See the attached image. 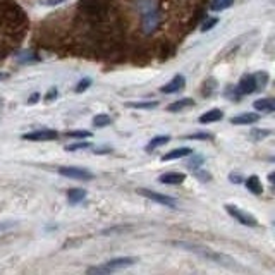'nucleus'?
I'll return each mask as SVG.
<instances>
[{
    "mask_svg": "<svg viewBox=\"0 0 275 275\" xmlns=\"http://www.w3.org/2000/svg\"><path fill=\"white\" fill-rule=\"evenodd\" d=\"M113 0H81L77 9L93 23H102L110 14Z\"/></svg>",
    "mask_w": 275,
    "mask_h": 275,
    "instance_id": "nucleus-1",
    "label": "nucleus"
},
{
    "mask_svg": "<svg viewBox=\"0 0 275 275\" xmlns=\"http://www.w3.org/2000/svg\"><path fill=\"white\" fill-rule=\"evenodd\" d=\"M59 174L69 179H80V181H90V179H93V174H91L90 170L77 169V167H60Z\"/></svg>",
    "mask_w": 275,
    "mask_h": 275,
    "instance_id": "nucleus-6",
    "label": "nucleus"
},
{
    "mask_svg": "<svg viewBox=\"0 0 275 275\" xmlns=\"http://www.w3.org/2000/svg\"><path fill=\"white\" fill-rule=\"evenodd\" d=\"M6 227H7V225H4V224H0V230H4V229H6Z\"/></svg>",
    "mask_w": 275,
    "mask_h": 275,
    "instance_id": "nucleus-34",
    "label": "nucleus"
},
{
    "mask_svg": "<svg viewBox=\"0 0 275 275\" xmlns=\"http://www.w3.org/2000/svg\"><path fill=\"white\" fill-rule=\"evenodd\" d=\"M91 86V80H81L80 83H77V86H76V93H83V91H86Z\"/></svg>",
    "mask_w": 275,
    "mask_h": 275,
    "instance_id": "nucleus-26",
    "label": "nucleus"
},
{
    "mask_svg": "<svg viewBox=\"0 0 275 275\" xmlns=\"http://www.w3.org/2000/svg\"><path fill=\"white\" fill-rule=\"evenodd\" d=\"M169 141H170V136H156V138L151 139L150 143H148L146 150H148V151H151V150H155V148H159V146L167 145Z\"/></svg>",
    "mask_w": 275,
    "mask_h": 275,
    "instance_id": "nucleus-18",
    "label": "nucleus"
},
{
    "mask_svg": "<svg viewBox=\"0 0 275 275\" xmlns=\"http://www.w3.org/2000/svg\"><path fill=\"white\" fill-rule=\"evenodd\" d=\"M217 24H219V19H217V17H210V19H207V21H205V23L202 24V31H203V33L210 31V29L215 28Z\"/></svg>",
    "mask_w": 275,
    "mask_h": 275,
    "instance_id": "nucleus-23",
    "label": "nucleus"
},
{
    "mask_svg": "<svg viewBox=\"0 0 275 275\" xmlns=\"http://www.w3.org/2000/svg\"><path fill=\"white\" fill-rule=\"evenodd\" d=\"M7 77H9V74H6V72H0V81L7 80Z\"/></svg>",
    "mask_w": 275,
    "mask_h": 275,
    "instance_id": "nucleus-33",
    "label": "nucleus"
},
{
    "mask_svg": "<svg viewBox=\"0 0 275 275\" xmlns=\"http://www.w3.org/2000/svg\"><path fill=\"white\" fill-rule=\"evenodd\" d=\"M65 136L81 139V138H91V133L90 131H69V133H65Z\"/></svg>",
    "mask_w": 275,
    "mask_h": 275,
    "instance_id": "nucleus-24",
    "label": "nucleus"
},
{
    "mask_svg": "<svg viewBox=\"0 0 275 275\" xmlns=\"http://www.w3.org/2000/svg\"><path fill=\"white\" fill-rule=\"evenodd\" d=\"M246 187L251 191L253 194H261V193H263V186H261V182H260L258 176H251V177H248V181H246Z\"/></svg>",
    "mask_w": 275,
    "mask_h": 275,
    "instance_id": "nucleus-16",
    "label": "nucleus"
},
{
    "mask_svg": "<svg viewBox=\"0 0 275 275\" xmlns=\"http://www.w3.org/2000/svg\"><path fill=\"white\" fill-rule=\"evenodd\" d=\"M222 117H224V112H222L220 108H213V110H208L207 113H203V115L200 117V122H203V124H208V122L220 121Z\"/></svg>",
    "mask_w": 275,
    "mask_h": 275,
    "instance_id": "nucleus-14",
    "label": "nucleus"
},
{
    "mask_svg": "<svg viewBox=\"0 0 275 275\" xmlns=\"http://www.w3.org/2000/svg\"><path fill=\"white\" fill-rule=\"evenodd\" d=\"M253 107L261 112H275V98H260L253 103Z\"/></svg>",
    "mask_w": 275,
    "mask_h": 275,
    "instance_id": "nucleus-12",
    "label": "nucleus"
},
{
    "mask_svg": "<svg viewBox=\"0 0 275 275\" xmlns=\"http://www.w3.org/2000/svg\"><path fill=\"white\" fill-rule=\"evenodd\" d=\"M191 153H193V150H191V148H177V150H172V151H169V153H165L164 160H165V162H169V160L184 159V156H189Z\"/></svg>",
    "mask_w": 275,
    "mask_h": 275,
    "instance_id": "nucleus-13",
    "label": "nucleus"
},
{
    "mask_svg": "<svg viewBox=\"0 0 275 275\" xmlns=\"http://www.w3.org/2000/svg\"><path fill=\"white\" fill-rule=\"evenodd\" d=\"M232 4H234V0H212L210 9L213 12H220V11H224V9L230 7Z\"/></svg>",
    "mask_w": 275,
    "mask_h": 275,
    "instance_id": "nucleus-19",
    "label": "nucleus"
},
{
    "mask_svg": "<svg viewBox=\"0 0 275 275\" xmlns=\"http://www.w3.org/2000/svg\"><path fill=\"white\" fill-rule=\"evenodd\" d=\"M159 105V102H138V103H128V107H133V108H155Z\"/></svg>",
    "mask_w": 275,
    "mask_h": 275,
    "instance_id": "nucleus-22",
    "label": "nucleus"
},
{
    "mask_svg": "<svg viewBox=\"0 0 275 275\" xmlns=\"http://www.w3.org/2000/svg\"><path fill=\"white\" fill-rule=\"evenodd\" d=\"M225 210L234 220H238L239 224H243L246 227H256V225H258V222H256L255 217L250 215V213H246V212H243V210H239V208L234 207V205H225Z\"/></svg>",
    "mask_w": 275,
    "mask_h": 275,
    "instance_id": "nucleus-3",
    "label": "nucleus"
},
{
    "mask_svg": "<svg viewBox=\"0 0 275 275\" xmlns=\"http://www.w3.org/2000/svg\"><path fill=\"white\" fill-rule=\"evenodd\" d=\"M258 90V85H256V77L255 74H246V76L241 77V81L235 86V95L238 97H243V95H250L255 93Z\"/></svg>",
    "mask_w": 275,
    "mask_h": 275,
    "instance_id": "nucleus-4",
    "label": "nucleus"
},
{
    "mask_svg": "<svg viewBox=\"0 0 275 275\" xmlns=\"http://www.w3.org/2000/svg\"><path fill=\"white\" fill-rule=\"evenodd\" d=\"M38 100H40V95H38V93H34L33 97L28 100V103H29V105H34V103H36Z\"/></svg>",
    "mask_w": 275,
    "mask_h": 275,
    "instance_id": "nucleus-31",
    "label": "nucleus"
},
{
    "mask_svg": "<svg viewBox=\"0 0 275 275\" xmlns=\"http://www.w3.org/2000/svg\"><path fill=\"white\" fill-rule=\"evenodd\" d=\"M55 138H59V133L50 129L33 131V133H28L23 136V139H26V141H50V139H55Z\"/></svg>",
    "mask_w": 275,
    "mask_h": 275,
    "instance_id": "nucleus-7",
    "label": "nucleus"
},
{
    "mask_svg": "<svg viewBox=\"0 0 275 275\" xmlns=\"http://www.w3.org/2000/svg\"><path fill=\"white\" fill-rule=\"evenodd\" d=\"M268 181L272 182V184L275 186V172H272V174H270V176H268Z\"/></svg>",
    "mask_w": 275,
    "mask_h": 275,
    "instance_id": "nucleus-32",
    "label": "nucleus"
},
{
    "mask_svg": "<svg viewBox=\"0 0 275 275\" xmlns=\"http://www.w3.org/2000/svg\"><path fill=\"white\" fill-rule=\"evenodd\" d=\"M193 105H194V100L182 98V100H177V102L170 103V105L167 107V110H169V112H181V110H184V108L193 107Z\"/></svg>",
    "mask_w": 275,
    "mask_h": 275,
    "instance_id": "nucleus-15",
    "label": "nucleus"
},
{
    "mask_svg": "<svg viewBox=\"0 0 275 275\" xmlns=\"http://www.w3.org/2000/svg\"><path fill=\"white\" fill-rule=\"evenodd\" d=\"M260 121V115L258 113H253V112H248V113H241V115H235L230 119V124L234 126H244V124H255V122Z\"/></svg>",
    "mask_w": 275,
    "mask_h": 275,
    "instance_id": "nucleus-8",
    "label": "nucleus"
},
{
    "mask_svg": "<svg viewBox=\"0 0 275 275\" xmlns=\"http://www.w3.org/2000/svg\"><path fill=\"white\" fill-rule=\"evenodd\" d=\"M176 244L181 248H184L187 251L196 253V255L202 256L205 260L213 261V263H220V265H224V267H235L232 258H229V256H225V255H220V253L212 251L210 248H207V246H198V244H191V243H176Z\"/></svg>",
    "mask_w": 275,
    "mask_h": 275,
    "instance_id": "nucleus-2",
    "label": "nucleus"
},
{
    "mask_svg": "<svg viewBox=\"0 0 275 275\" xmlns=\"http://www.w3.org/2000/svg\"><path fill=\"white\" fill-rule=\"evenodd\" d=\"M255 77H256V85H258V91L263 90L265 85H267V74L258 72V74H255Z\"/></svg>",
    "mask_w": 275,
    "mask_h": 275,
    "instance_id": "nucleus-27",
    "label": "nucleus"
},
{
    "mask_svg": "<svg viewBox=\"0 0 275 275\" xmlns=\"http://www.w3.org/2000/svg\"><path fill=\"white\" fill-rule=\"evenodd\" d=\"M55 95H57V90L54 88V90H50V93L49 95H47V102H52V100H55Z\"/></svg>",
    "mask_w": 275,
    "mask_h": 275,
    "instance_id": "nucleus-30",
    "label": "nucleus"
},
{
    "mask_svg": "<svg viewBox=\"0 0 275 275\" xmlns=\"http://www.w3.org/2000/svg\"><path fill=\"white\" fill-rule=\"evenodd\" d=\"M86 198V193L83 189H71L67 193V200H69V203H72V205H76V203H80V202H83V200Z\"/></svg>",
    "mask_w": 275,
    "mask_h": 275,
    "instance_id": "nucleus-17",
    "label": "nucleus"
},
{
    "mask_svg": "<svg viewBox=\"0 0 275 275\" xmlns=\"http://www.w3.org/2000/svg\"><path fill=\"white\" fill-rule=\"evenodd\" d=\"M215 90H217V81H215V80H208V81L203 85V88H202L205 97H210V95H212Z\"/></svg>",
    "mask_w": 275,
    "mask_h": 275,
    "instance_id": "nucleus-21",
    "label": "nucleus"
},
{
    "mask_svg": "<svg viewBox=\"0 0 275 275\" xmlns=\"http://www.w3.org/2000/svg\"><path fill=\"white\" fill-rule=\"evenodd\" d=\"M138 193L141 194V196H145V198H148V200H151V202L164 205V207L174 208L177 205L176 200L170 198V196H167V194H160V193H155V191H150V189H139Z\"/></svg>",
    "mask_w": 275,
    "mask_h": 275,
    "instance_id": "nucleus-5",
    "label": "nucleus"
},
{
    "mask_svg": "<svg viewBox=\"0 0 275 275\" xmlns=\"http://www.w3.org/2000/svg\"><path fill=\"white\" fill-rule=\"evenodd\" d=\"M251 136L255 138V139H263V138L270 136V131H267V129H253L251 131Z\"/></svg>",
    "mask_w": 275,
    "mask_h": 275,
    "instance_id": "nucleus-25",
    "label": "nucleus"
},
{
    "mask_svg": "<svg viewBox=\"0 0 275 275\" xmlns=\"http://www.w3.org/2000/svg\"><path fill=\"white\" fill-rule=\"evenodd\" d=\"M184 179H186V176L181 172H167V174H164V176H160V182L174 186V184H181V182H184Z\"/></svg>",
    "mask_w": 275,
    "mask_h": 275,
    "instance_id": "nucleus-11",
    "label": "nucleus"
},
{
    "mask_svg": "<svg viewBox=\"0 0 275 275\" xmlns=\"http://www.w3.org/2000/svg\"><path fill=\"white\" fill-rule=\"evenodd\" d=\"M91 145L90 143H76V145H69L65 150L67 151H77V150H86V148H90Z\"/></svg>",
    "mask_w": 275,
    "mask_h": 275,
    "instance_id": "nucleus-28",
    "label": "nucleus"
},
{
    "mask_svg": "<svg viewBox=\"0 0 275 275\" xmlns=\"http://www.w3.org/2000/svg\"><path fill=\"white\" fill-rule=\"evenodd\" d=\"M212 134L210 133H198V134H191V136H186V139H210Z\"/></svg>",
    "mask_w": 275,
    "mask_h": 275,
    "instance_id": "nucleus-29",
    "label": "nucleus"
},
{
    "mask_svg": "<svg viewBox=\"0 0 275 275\" xmlns=\"http://www.w3.org/2000/svg\"><path fill=\"white\" fill-rule=\"evenodd\" d=\"M184 76H176L172 81H169L167 85L162 86V93H177V91H181L182 88H184Z\"/></svg>",
    "mask_w": 275,
    "mask_h": 275,
    "instance_id": "nucleus-9",
    "label": "nucleus"
},
{
    "mask_svg": "<svg viewBox=\"0 0 275 275\" xmlns=\"http://www.w3.org/2000/svg\"><path fill=\"white\" fill-rule=\"evenodd\" d=\"M134 261H136L134 258H113V260L108 261L105 267L110 270V272H113V270H121V268L131 267V265H134Z\"/></svg>",
    "mask_w": 275,
    "mask_h": 275,
    "instance_id": "nucleus-10",
    "label": "nucleus"
},
{
    "mask_svg": "<svg viewBox=\"0 0 275 275\" xmlns=\"http://www.w3.org/2000/svg\"><path fill=\"white\" fill-rule=\"evenodd\" d=\"M110 124V117L105 115V113H100V115L93 117V126L95 128H105V126Z\"/></svg>",
    "mask_w": 275,
    "mask_h": 275,
    "instance_id": "nucleus-20",
    "label": "nucleus"
}]
</instances>
